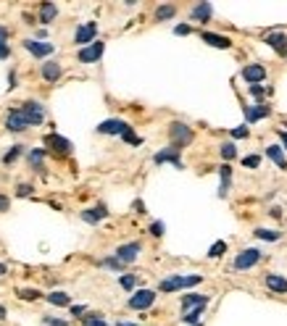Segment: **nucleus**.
<instances>
[{
  "mask_svg": "<svg viewBox=\"0 0 287 326\" xmlns=\"http://www.w3.org/2000/svg\"><path fill=\"white\" fill-rule=\"evenodd\" d=\"M16 295H19V300H40V297H45L40 289H19Z\"/></svg>",
  "mask_w": 287,
  "mask_h": 326,
  "instance_id": "nucleus-41",
  "label": "nucleus"
},
{
  "mask_svg": "<svg viewBox=\"0 0 287 326\" xmlns=\"http://www.w3.org/2000/svg\"><path fill=\"white\" fill-rule=\"evenodd\" d=\"M42 323L45 326H69L66 318H56V316H42Z\"/></svg>",
  "mask_w": 287,
  "mask_h": 326,
  "instance_id": "nucleus-45",
  "label": "nucleus"
},
{
  "mask_svg": "<svg viewBox=\"0 0 287 326\" xmlns=\"http://www.w3.org/2000/svg\"><path fill=\"white\" fill-rule=\"evenodd\" d=\"M40 77H42V82L53 84V82H58V79L63 77V66H61L58 61H42V66H40Z\"/></svg>",
  "mask_w": 287,
  "mask_h": 326,
  "instance_id": "nucleus-16",
  "label": "nucleus"
},
{
  "mask_svg": "<svg viewBox=\"0 0 287 326\" xmlns=\"http://www.w3.org/2000/svg\"><path fill=\"white\" fill-rule=\"evenodd\" d=\"M190 32H192L190 24H176V27H174V34H180V37H187Z\"/></svg>",
  "mask_w": 287,
  "mask_h": 326,
  "instance_id": "nucleus-46",
  "label": "nucleus"
},
{
  "mask_svg": "<svg viewBox=\"0 0 287 326\" xmlns=\"http://www.w3.org/2000/svg\"><path fill=\"white\" fill-rule=\"evenodd\" d=\"M263 261V250L261 247H245V250H240L235 255V261H232V271L235 274H242V271H250L253 266H258Z\"/></svg>",
  "mask_w": 287,
  "mask_h": 326,
  "instance_id": "nucleus-2",
  "label": "nucleus"
},
{
  "mask_svg": "<svg viewBox=\"0 0 287 326\" xmlns=\"http://www.w3.org/2000/svg\"><path fill=\"white\" fill-rule=\"evenodd\" d=\"M153 163H156V166L171 163L174 169H185V163H182V150H180V148H174V145H166L164 150H158L156 155H153Z\"/></svg>",
  "mask_w": 287,
  "mask_h": 326,
  "instance_id": "nucleus-8",
  "label": "nucleus"
},
{
  "mask_svg": "<svg viewBox=\"0 0 287 326\" xmlns=\"http://www.w3.org/2000/svg\"><path fill=\"white\" fill-rule=\"evenodd\" d=\"M103 53H105V42L103 40H95L93 45H87V48H82L77 53V61L79 63H98L103 58Z\"/></svg>",
  "mask_w": 287,
  "mask_h": 326,
  "instance_id": "nucleus-12",
  "label": "nucleus"
},
{
  "mask_svg": "<svg viewBox=\"0 0 287 326\" xmlns=\"http://www.w3.org/2000/svg\"><path fill=\"white\" fill-rule=\"evenodd\" d=\"M21 19H24V24H34V21H37V16H32V13H24Z\"/></svg>",
  "mask_w": 287,
  "mask_h": 326,
  "instance_id": "nucleus-52",
  "label": "nucleus"
},
{
  "mask_svg": "<svg viewBox=\"0 0 287 326\" xmlns=\"http://www.w3.org/2000/svg\"><path fill=\"white\" fill-rule=\"evenodd\" d=\"M19 87V77H16V68L8 71V89H16Z\"/></svg>",
  "mask_w": 287,
  "mask_h": 326,
  "instance_id": "nucleus-47",
  "label": "nucleus"
},
{
  "mask_svg": "<svg viewBox=\"0 0 287 326\" xmlns=\"http://www.w3.org/2000/svg\"><path fill=\"white\" fill-rule=\"evenodd\" d=\"M203 282L201 274H190V276H180V274H171L166 279H161L158 284V292L164 295H171V292H180V289H190V287H198Z\"/></svg>",
  "mask_w": 287,
  "mask_h": 326,
  "instance_id": "nucleus-1",
  "label": "nucleus"
},
{
  "mask_svg": "<svg viewBox=\"0 0 287 326\" xmlns=\"http://www.w3.org/2000/svg\"><path fill=\"white\" fill-rule=\"evenodd\" d=\"M8 208H11V200H8L6 195H0V211H3V213H6V211H8Z\"/></svg>",
  "mask_w": 287,
  "mask_h": 326,
  "instance_id": "nucleus-51",
  "label": "nucleus"
},
{
  "mask_svg": "<svg viewBox=\"0 0 287 326\" xmlns=\"http://www.w3.org/2000/svg\"><path fill=\"white\" fill-rule=\"evenodd\" d=\"M261 155H245V158H242V169H258L261 166Z\"/></svg>",
  "mask_w": 287,
  "mask_h": 326,
  "instance_id": "nucleus-43",
  "label": "nucleus"
},
{
  "mask_svg": "<svg viewBox=\"0 0 287 326\" xmlns=\"http://www.w3.org/2000/svg\"><path fill=\"white\" fill-rule=\"evenodd\" d=\"M132 211H135V213H145V211H148V208H145V203H142V200L137 197L135 203H132Z\"/></svg>",
  "mask_w": 287,
  "mask_h": 326,
  "instance_id": "nucleus-49",
  "label": "nucleus"
},
{
  "mask_svg": "<svg viewBox=\"0 0 287 326\" xmlns=\"http://www.w3.org/2000/svg\"><path fill=\"white\" fill-rule=\"evenodd\" d=\"M266 77H269V71H266V66H263V63H248V66H242V71H240V79L245 82L248 87L263 84Z\"/></svg>",
  "mask_w": 287,
  "mask_h": 326,
  "instance_id": "nucleus-6",
  "label": "nucleus"
},
{
  "mask_svg": "<svg viewBox=\"0 0 287 326\" xmlns=\"http://www.w3.org/2000/svg\"><path fill=\"white\" fill-rule=\"evenodd\" d=\"M156 297H158V292H156V289L142 287V289H135V292L129 295L127 305H129L132 311H150V308H153V302H156Z\"/></svg>",
  "mask_w": 287,
  "mask_h": 326,
  "instance_id": "nucleus-4",
  "label": "nucleus"
},
{
  "mask_svg": "<svg viewBox=\"0 0 287 326\" xmlns=\"http://www.w3.org/2000/svg\"><path fill=\"white\" fill-rule=\"evenodd\" d=\"M34 195V187L32 184H27V182H21L19 187H16V197H32Z\"/></svg>",
  "mask_w": 287,
  "mask_h": 326,
  "instance_id": "nucleus-44",
  "label": "nucleus"
},
{
  "mask_svg": "<svg viewBox=\"0 0 287 326\" xmlns=\"http://www.w3.org/2000/svg\"><path fill=\"white\" fill-rule=\"evenodd\" d=\"M219 155H222V160H224V163L235 160V158H237V142H232V139L222 142V145H219Z\"/></svg>",
  "mask_w": 287,
  "mask_h": 326,
  "instance_id": "nucleus-30",
  "label": "nucleus"
},
{
  "mask_svg": "<svg viewBox=\"0 0 287 326\" xmlns=\"http://www.w3.org/2000/svg\"><path fill=\"white\" fill-rule=\"evenodd\" d=\"M8 37H11V29H8V27H0V61H8V58H11Z\"/></svg>",
  "mask_w": 287,
  "mask_h": 326,
  "instance_id": "nucleus-33",
  "label": "nucleus"
},
{
  "mask_svg": "<svg viewBox=\"0 0 287 326\" xmlns=\"http://www.w3.org/2000/svg\"><path fill=\"white\" fill-rule=\"evenodd\" d=\"M119 284H121V289H127V292H135V289H137V276H135V274H121V276H119Z\"/></svg>",
  "mask_w": 287,
  "mask_h": 326,
  "instance_id": "nucleus-35",
  "label": "nucleus"
},
{
  "mask_svg": "<svg viewBox=\"0 0 287 326\" xmlns=\"http://www.w3.org/2000/svg\"><path fill=\"white\" fill-rule=\"evenodd\" d=\"M208 295H182V300H180V305H182V311H190V308H198V305H208Z\"/></svg>",
  "mask_w": 287,
  "mask_h": 326,
  "instance_id": "nucleus-27",
  "label": "nucleus"
},
{
  "mask_svg": "<svg viewBox=\"0 0 287 326\" xmlns=\"http://www.w3.org/2000/svg\"><path fill=\"white\" fill-rule=\"evenodd\" d=\"M132 124H127L124 119H105L103 124H98V134H111V137H121Z\"/></svg>",
  "mask_w": 287,
  "mask_h": 326,
  "instance_id": "nucleus-17",
  "label": "nucleus"
},
{
  "mask_svg": "<svg viewBox=\"0 0 287 326\" xmlns=\"http://www.w3.org/2000/svg\"><path fill=\"white\" fill-rule=\"evenodd\" d=\"M140 252H142V242L140 240H132V242H124V245L116 247L114 258H119L124 266H129V263H135L140 258Z\"/></svg>",
  "mask_w": 287,
  "mask_h": 326,
  "instance_id": "nucleus-9",
  "label": "nucleus"
},
{
  "mask_svg": "<svg viewBox=\"0 0 287 326\" xmlns=\"http://www.w3.org/2000/svg\"><path fill=\"white\" fill-rule=\"evenodd\" d=\"M21 45H24V50H27V53H32L37 61H45V58H50V56L56 53V48H53L50 42H40V40H24Z\"/></svg>",
  "mask_w": 287,
  "mask_h": 326,
  "instance_id": "nucleus-14",
  "label": "nucleus"
},
{
  "mask_svg": "<svg viewBox=\"0 0 287 326\" xmlns=\"http://www.w3.org/2000/svg\"><path fill=\"white\" fill-rule=\"evenodd\" d=\"M45 155H48V150H45V148H32V150L27 153V163H29V169H32V171H37V174H45Z\"/></svg>",
  "mask_w": 287,
  "mask_h": 326,
  "instance_id": "nucleus-20",
  "label": "nucleus"
},
{
  "mask_svg": "<svg viewBox=\"0 0 287 326\" xmlns=\"http://www.w3.org/2000/svg\"><path fill=\"white\" fill-rule=\"evenodd\" d=\"M24 155V145H13L6 155H3V166H13V163Z\"/></svg>",
  "mask_w": 287,
  "mask_h": 326,
  "instance_id": "nucleus-34",
  "label": "nucleus"
},
{
  "mask_svg": "<svg viewBox=\"0 0 287 326\" xmlns=\"http://www.w3.org/2000/svg\"><path fill=\"white\" fill-rule=\"evenodd\" d=\"M269 216H272V219H282V211H279V208L274 205V208H272V211H269Z\"/></svg>",
  "mask_w": 287,
  "mask_h": 326,
  "instance_id": "nucleus-53",
  "label": "nucleus"
},
{
  "mask_svg": "<svg viewBox=\"0 0 287 326\" xmlns=\"http://www.w3.org/2000/svg\"><path fill=\"white\" fill-rule=\"evenodd\" d=\"M248 137H250V126H248V124L232 129V142H235V139H248Z\"/></svg>",
  "mask_w": 287,
  "mask_h": 326,
  "instance_id": "nucleus-40",
  "label": "nucleus"
},
{
  "mask_svg": "<svg viewBox=\"0 0 287 326\" xmlns=\"http://www.w3.org/2000/svg\"><path fill=\"white\" fill-rule=\"evenodd\" d=\"M69 311H71V316H74V318H82V316L87 313V308H84V305H69Z\"/></svg>",
  "mask_w": 287,
  "mask_h": 326,
  "instance_id": "nucleus-48",
  "label": "nucleus"
},
{
  "mask_svg": "<svg viewBox=\"0 0 287 326\" xmlns=\"http://www.w3.org/2000/svg\"><path fill=\"white\" fill-rule=\"evenodd\" d=\"M195 326H203V321H201V323H195Z\"/></svg>",
  "mask_w": 287,
  "mask_h": 326,
  "instance_id": "nucleus-57",
  "label": "nucleus"
},
{
  "mask_svg": "<svg viewBox=\"0 0 287 326\" xmlns=\"http://www.w3.org/2000/svg\"><path fill=\"white\" fill-rule=\"evenodd\" d=\"M56 19H58V6H56V3H42V6H40L37 21H42V24H53Z\"/></svg>",
  "mask_w": 287,
  "mask_h": 326,
  "instance_id": "nucleus-26",
  "label": "nucleus"
},
{
  "mask_svg": "<svg viewBox=\"0 0 287 326\" xmlns=\"http://www.w3.org/2000/svg\"><path fill=\"white\" fill-rule=\"evenodd\" d=\"M45 300L50 302V305H56V308H69V305H71V295H69V292H63V289L48 292Z\"/></svg>",
  "mask_w": 287,
  "mask_h": 326,
  "instance_id": "nucleus-25",
  "label": "nucleus"
},
{
  "mask_svg": "<svg viewBox=\"0 0 287 326\" xmlns=\"http://www.w3.org/2000/svg\"><path fill=\"white\" fill-rule=\"evenodd\" d=\"M79 216H82V221H87V224L95 226V224H100L103 219H108V208H105L103 203H98L95 208H84Z\"/></svg>",
  "mask_w": 287,
  "mask_h": 326,
  "instance_id": "nucleus-22",
  "label": "nucleus"
},
{
  "mask_svg": "<svg viewBox=\"0 0 287 326\" xmlns=\"http://www.w3.org/2000/svg\"><path fill=\"white\" fill-rule=\"evenodd\" d=\"M229 187H232V166L229 163H222L219 166V197H227L229 195Z\"/></svg>",
  "mask_w": 287,
  "mask_h": 326,
  "instance_id": "nucleus-21",
  "label": "nucleus"
},
{
  "mask_svg": "<svg viewBox=\"0 0 287 326\" xmlns=\"http://www.w3.org/2000/svg\"><path fill=\"white\" fill-rule=\"evenodd\" d=\"M116 326H137V323H132V321H119Z\"/></svg>",
  "mask_w": 287,
  "mask_h": 326,
  "instance_id": "nucleus-55",
  "label": "nucleus"
},
{
  "mask_svg": "<svg viewBox=\"0 0 287 326\" xmlns=\"http://www.w3.org/2000/svg\"><path fill=\"white\" fill-rule=\"evenodd\" d=\"M98 266H103V268H108V271H124L127 266L119 261V258H114V255H111V258H103V261H98Z\"/></svg>",
  "mask_w": 287,
  "mask_h": 326,
  "instance_id": "nucleus-37",
  "label": "nucleus"
},
{
  "mask_svg": "<svg viewBox=\"0 0 287 326\" xmlns=\"http://www.w3.org/2000/svg\"><path fill=\"white\" fill-rule=\"evenodd\" d=\"M266 116H272V105L266 100L245 105V124H256L258 119H266Z\"/></svg>",
  "mask_w": 287,
  "mask_h": 326,
  "instance_id": "nucleus-15",
  "label": "nucleus"
},
{
  "mask_svg": "<svg viewBox=\"0 0 287 326\" xmlns=\"http://www.w3.org/2000/svg\"><path fill=\"white\" fill-rule=\"evenodd\" d=\"M263 42H266L279 58L287 61V32H282V29H277V32H266V34H263Z\"/></svg>",
  "mask_w": 287,
  "mask_h": 326,
  "instance_id": "nucleus-11",
  "label": "nucleus"
},
{
  "mask_svg": "<svg viewBox=\"0 0 287 326\" xmlns=\"http://www.w3.org/2000/svg\"><path fill=\"white\" fill-rule=\"evenodd\" d=\"M19 111L27 116V121H29V126H40L42 121H45V116H48V111H45V105H42L40 100H24L19 105Z\"/></svg>",
  "mask_w": 287,
  "mask_h": 326,
  "instance_id": "nucleus-5",
  "label": "nucleus"
},
{
  "mask_svg": "<svg viewBox=\"0 0 287 326\" xmlns=\"http://www.w3.org/2000/svg\"><path fill=\"white\" fill-rule=\"evenodd\" d=\"M174 16H176V6L174 3H161V6H156V11H153V19L156 21H169Z\"/></svg>",
  "mask_w": 287,
  "mask_h": 326,
  "instance_id": "nucleus-28",
  "label": "nucleus"
},
{
  "mask_svg": "<svg viewBox=\"0 0 287 326\" xmlns=\"http://www.w3.org/2000/svg\"><path fill=\"white\" fill-rule=\"evenodd\" d=\"M284 132H287V121H284Z\"/></svg>",
  "mask_w": 287,
  "mask_h": 326,
  "instance_id": "nucleus-58",
  "label": "nucleus"
},
{
  "mask_svg": "<svg viewBox=\"0 0 287 326\" xmlns=\"http://www.w3.org/2000/svg\"><path fill=\"white\" fill-rule=\"evenodd\" d=\"M253 237H256V240H263V242H277V240H282V231L258 226V229H253Z\"/></svg>",
  "mask_w": 287,
  "mask_h": 326,
  "instance_id": "nucleus-29",
  "label": "nucleus"
},
{
  "mask_svg": "<svg viewBox=\"0 0 287 326\" xmlns=\"http://www.w3.org/2000/svg\"><path fill=\"white\" fill-rule=\"evenodd\" d=\"M266 158H269V160H274V166H277V169L287 171V155H284V150H282L277 142L266 148Z\"/></svg>",
  "mask_w": 287,
  "mask_h": 326,
  "instance_id": "nucleus-24",
  "label": "nucleus"
},
{
  "mask_svg": "<svg viewBox=\"0 0 287 326\" xmlns=\"http://www.w3.org/2000/svg\"><path fill=\"white\" fill-rule=\"evenodd\" d=\"M121 139H124L127 145H132V148H140V145H142V137H140V134H135V129H132V126L121 134Z\"/></svg>",
  "mask_w": 287,
  "mask_h": 326,
  "instance_id": "nucleus-38",
  "label": "nucleus"
},
{
  "mask_svg": "<svg viewBox=\"0 0 287 326\" xmlns=\"http://www.w3.org/2000/svg\"><path fill=\"white\" fill-rule=\"evenodd\" d=\"M0 318H6V308L3 305H0Z\"/></svg>",
  "mask_w": 287,
  "mask_h": 326,
  "instance_id": "nucleus-56",
  "label": "nucleus"
},
{
  "mask_svg": "<svg viewBox=\"0 0 287 326\" xmlns=\"http://www.w3.org/2000/svg\"><path fill=\"white\" fill-rule=\"evenodd\" d=\"M6 274H8V266H6V263H0V276H6Z\"/></svg>",
  "mask_w": 287,
  "mask_h": 326,
  "instance_id": "nucleus-54",
  "label": "nucleus"
},
{
  "mask_svg": "<svg viewBox=\"0 0 287 326\" xmlns=\"http://www.w3.org/2000/svg\"><path fill=\"white\" fill-rule=\"evenodd\" d=\"M148 231H150L153 237H164V234H166V226H164V221H150Z\"/></svg>",
  "mask_w": 287,
  "mask_h": 326,
  "instance_id": "nucleus-42",
  "label": "nucleus"
},
{
  "mask_svg": "<svg viewBox=\"0 0 287 326\" xmlns=\"http://www.w3.org/2000/svg\"><path fill=\"white\" fill-rule=\"evenodd\" d=\"M42 145H45V150H53V153H58V155H71V153H74L71 139H66V137H61V134H56V132L45 134Z\"/></svg>",
  "mask_w": 287,
  "mask_h": 326,
  "instance_id": "nucleus-7",
  "label": "nucleus"
},
{
  "mask_svg": "<svg viewBox=\"0 0 287 326\" xmlns=\"http://www.w3.org/2000/svg\"><path fill=\"white\" fill-rule=\"evenodd\" d=\"M206 313V305H198V308H190V311H185L182 313V323H190V326H195V323H201V316Z\"/></svg>",
  "mask_w": 287,
  "mask_h": 326,
  "instance_id": "nucleus-32",
  "label": "nucleus"
},
{
  "mask_svg": "<svg viewBox=\"0 0 287 326\" xmlns=\"http://www.w3.org/2000/svg\"><path fill=\"white\" fill-rule=\"evenodd\" d=\"M277 134H279V142H277V145H279L282 150H287V132H284V129H279Z\"/></svg>",
  "mask_w": 287,
  "mask_h": 326,
  "instance_id": "nucleus-50",
  "label": "nucleus"
},
{
  "mask_svg": "<svg viewBox=\"0 0 287 326\" xmlns=\"http://www.w3.org/2000/svg\"><path fill=\"white\" fill-rule=\"evenodd\" d=\"M213 19V6L211 3H195L190 8V21H195V24H208V21Z\"/></svg>",
  "mask_w": 287,
  "mask_h": 326,
  "instance_id": "nucleus-18",
  "label": "nucleus"
},
{
  "mask_svg": "<svg viewBox=\"0 0 287 326\" xmlns=\"http://www.w3.org/2000/svg\"><path fill=\"white\" fill-rule=\"evenodd\" d=\"M263 284H266V289L274 292V295H287V279L279 276V274H266L263 276Z\"/></svg>",
  "mask_w": 287,
  "mask_h": 326,
  "instance_id": "nucleus-23",
  "label": "nucleus"
},
{
  "mask_svg": "<svg viewBox=\"0 0 287 326\" xmlns=\"http://www.w3.org/2000/svg\"><path fill=\"white\" fill-rule=\"evenodd\" d=\"M201 40L208 45V48H219V50H229L232 48V40L227 34H219V32H201Z\"/></svg>",
  "mask_w": 287,
  "mask_h": 326,
  "instance_id": "nucleus-19",
  "label": "nucleus"
},
{
  "mask_svg": "<svg viewBox=\"0 0 287 326\" xmlns=\"http://www.w3.org/2000/svg\"><path fill=\"white\" fill-rule=\"evenodd\" d=\"M192 139H195V132H192L190 124H185V121H171L169 124V142L174 148L182 150V148L192 145Z\"/></svg>",
  "mask_w": 287,
  "mask_h": 326,
  "instance_id": "nucleus-3",
  "label": "nucleus"
},
{
  "mask_svg": "<svg viewBox=\"0 0 287 326\" xmlns=\"http://www.w3.org/2000/svg\"><path fill=\"white\" fill-rule=\"evenodd\" d=\"M6 129H8L11 134H21V132H27V129H29L27 116L21 113L19 108H11V111L6 113Z\"/></svg>",
  "mask_w": 287,
  "mask_h": 326,
  "instance_id": "nucleus-13",
  "label": "nucleus"
},
{
  "mask_svg": "<svg viewBox=\"0 0 287 326\" xmlns=\"http://www.w3.org/2000/svg\"><path fill=\"white\" fill-rule=\"evenodd\" d=\"M82 326H111L105 321V316L100 311H93V313H84L82 316Z\"/></svg>",
  "mask_w": 287,
  "mask_h": 326,
  "instance_id": "nucleus-31",
  "label": "nucleus"
},
{
  "mask_svg": "<svg viewBox=\"0 0 287 326\" xmlns=\"http://www.w3.org/2000/svg\"><path fill=\"white\" fill-rule=\"evenodd\" d=\"M98 40V24L95 21H87V24H79L77 32H74V45L79 48H87V45H93Z\"/></svg>",
  "mask_w": 287,
  "mask_h": 326,
  "instance_id": "nucleus-10",
  "label": "nucleus"
},
{
  "mask_svg": "<svg viewBox=\"0 0 287 326\" xmlns=\"http://www.w3.org/2000/svg\"><path fill=\"white\" fill-rule=\"evenodd\" d=\"M248 92H250V98H256V103H261V100H266L269 87L266 84H253V87H248Z\"/></svg>",
  "mask_w": 287,
  "mask_h": 326,
  "instance_id": "nucleus-36",
  "label": "nucleus"
},
{
  "mask_svg": "<svg viewBox=\"0 0 287 326\" xmlns=\"http://www.w3.org/2000/svg\"><path fill=\"white\" fill-rule=\"evenodd\" d=\"M224 252H227V242H224V240H219V242H213V245H211L208 258H211V261H213V258H222Z\"/></svg>",
  "mask_w": 287,
  "mask_h": 326,
  "instance_id": "nucleus-39",
  "label": "nucleus"
}]
</instances>
